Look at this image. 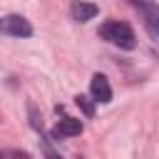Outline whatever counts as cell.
<instances>
[{
  "instance_id": "cell-1",
  "label": "cell",
  "mask_w": 159,
  "mask_h": 159,
  "mask_svg": "<svg viewBox=\"0 0 159 159\" xmlns=\"http://www.w3.org/2000/svg\"><path fill=\"white\" fill-rule=\"evenodd\" d=\"M99 37L122 47V50H132L137 45V37H134V30L127 25V22H119V20H109L99 27Z\"/></svg>"
},
{
  "instance_id": "cell-2",
  "label": "cell",
  "mask_w": 159,
  "mask_h": 159,
  "mask_svg": "<svg viewBox=\"0 0 159 159\" xmlns=\"http://www.w3.org/2000/svg\"><path fill=\"white\" fill-rule=\"evenodd\" d=\"M0 32L12 35V37H30L32 35V25L20 15H7V17L0 20Z\"/></svg>"
},
{
  "instance_id": "cell-3",
  "label": "cell",
  "mask_w": 159,
  "mask_h": 159,
  "mask_svg": "<svg viewBox=\"0 0 159 159\" xmlns=\"http://www.w3.org/2000/svg\"><path fill=\"white\" fill-rule=\"evenodd\" d=\"M89 92H92V99H94V102H102V104L112 102V87H109V80H107L104 75H99V72L92 75Z\"/></svg>"
},
{
  "instance_id": "cell-4",
  "label": "cell",
  "mask_w": 159,
  "mask_h": 159,
  "mask_svg": "<svg viewBox=\"0 0 159 159\" xmlns=\"http://www.w3.org/2000/svg\"><path fill=\"white\" fill-rule=\"evenodd\" d=\"M144 27H147L149 37L154 42H159V5H154L152 0L144 5Z\"/></svg>"
},
{
  "instance_id": "cell-5",
  "label": "cell",
  "mask_w": 159,
  "mask_h": 159,
  "mask_svg": "<svg viewBox=\"0 0 159 159\" xmlns=\"http://www.w3.org/2000/svg\"><path fill=\"white\" fill-rule=\"evenodd\" d=\"M80 132H82V122L75 119V117H65V119H60L57 127L52 129V137H55V139H60V137H77Z\"/></svg>"
},
{
  "instance_id": "cell-6",
  "label": "cell",
  "mask_w": 159,
  "mask_h": 159,
  "mask_svg": "<svg viewBox=\"0 0 159 159\" xmlns=\"http://www.w3.org/2000/svg\"><path fill=\"white\" fill-rule=\"evenodd\" d=\"M97 12H99V10H97V5H92V2H82V0L72 2V17H75V20H80V22L92 20Z\"/></svg>"
},
{
  "instance_id": "cell-7",
  "label": "cell",
  "mask_w": 159,
  "mask_h": 159,
  "mask_svg": "<svg viewBox=\"0 0 159 159\" xmlns=\"http://www.w3.org/2000/svg\"><path fill=\"white\" fill-rule=\"evenodd\" d=\"M92 102H94V99H89L87 94H77V97H75V104L84 112V117H92V114H94V104H92Z\"/></svg>"
},
{
  "instance_id": "cell-8",
  "label": "cell",
  "mask_w": 159,
  "mask_h": 159,
  "mask_svg": "<svg viewBox=\"0 0 159 159\" xmlns=\"http://www.w3.org/2000/svg\"><path fill=\"white\" fill-rule=\"evenodd\" d=\"M27 112H30V124H32V127L42 134V117L37 114V109H35V104H32V102L27 104Z\"/></svg>"
},
{
  "instance_id": "cell-9",
  "label": "cell",
  "mask_w": 159,
  "mask_h": 159,
  "mask_svg": "<svg viewBox=\"0 0 159 159\" xmlns=\"http://www.w3.org/2000/svg\"><path fill=\"white\" fill-rule=\"evenodd\" d=\"M129 2H134V5H147L149 0H129Z\"/></svg>"
}]
</instances>
